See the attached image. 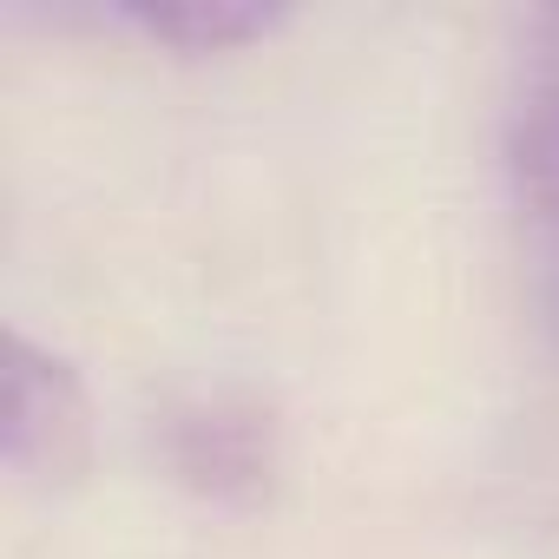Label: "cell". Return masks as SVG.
<instances>
[{
    "label": "cell",
    "instance_id": "1",
    "mask_svg": "<svg viewBox=\"0 0 559 559\" xmlns=\"http://www.w3.org/2000/svg\"><path fill=\"white\" fill-rule=\"evenodd\" d=\"M507 198L533 304L559 323V8L526 34L507 106Z\"/></svg>",
    "mask_w": 559,
    "mask_h": 559
},
{
    "label": "cell",
    "instance_id": "2",
    "mask_svg": "<svg viewBox=\"0 0 559 559\" xmlns=\"http://www.w3.org/2000/svg\"><path fill=\"white\" fill-rule=\"evenodd\" d=\"M0 448L21 474L40 480L86 461V402L73 376L21 336H8V369H0Z\"/></svg>",
    "mask_w": 559,
    "mask_h": 559
},
{
    "label": "cell",
    "instance_id": "3",
    "mask_svg": "<svg viewBox=\"0 0 559 559\" xmlns=\"http://www.w3.org/2000/svg\"><path fill=\"white\" fill-rule=\"evenodd\" d=\"M178 467H185L198 487H211V493L250 487V480L263 474V435H257V421H237V415H224V408L191 415V421H185Z\"/></svg>",
    "mask_w": 559,
    "mask_h": 559
},
{
    "label": "cell",
    "instance_id": "4",
    "mask_svg": "<svg viewBox=\"0 0 559 559\" xmlns=\"http://www.w3.org/2000/svg\"><path fill=\"white\" fill-rule=\"evenodd\" d=\"M145 27L165 34V40H191V47H204V40L211 47H230V40L257 34L263 14H250V8H152Z\"/></svg>",
    "mask_w": 559,
    "mask_h": 559
}]
</instances>
